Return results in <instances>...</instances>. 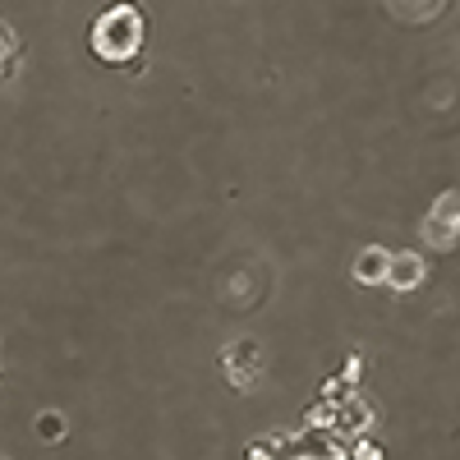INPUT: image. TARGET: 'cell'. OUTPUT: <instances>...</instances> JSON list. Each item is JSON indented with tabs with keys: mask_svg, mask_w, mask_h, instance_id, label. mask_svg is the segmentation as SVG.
Returning a JSON list of instances; mask_svg holds the SVG:
<instances>
[{
	"mask_svg": "<svg viewBox=\"0 0 460 460\" xmlns=\"http://www.w3.org/2000/svg\"><path fill=\"white\" fill-rule=\"evenodd\" d=\"M0 460H5V456H0Z\"/></svg>",
	"mask_w": 460,
	"mask_h": 460,
	"instance_id": "cell-8",
	"label": "cell"
},
{
	"mask_svg": "<svg viewBox=\"0 0 460 460\" xmlns=\"http://www.w3.org/2000/svg\"><path fill=\"white\" fill-rule=\"evenodd\" d=\"M258 364H262V355H258V345H254V341L230 345V355H226V373H230V383H235L239 391L249 387V377L258 373Z\"/></svg>",
	"mask_w": 460,
	"mask_h": 460,
	"instance_id": "cell-2",
	"label": "cell"
},
{
	"mask_svg": "<svg viewBox=\"0 0 460 460\" xmlns=\"http://www.w3.org/2000/svg\"><path fill=\"white\" fill-rule=\"evenodd\" d=\"M42 424H46V428H42V432H46V438H61V419H56V415H46Z\"/></svg>",
	"mask_w": 460,
	"mask_h": 460,
	"instance_id": "cell-6",
	"label": "cell"
},
{
	"mask_svg": "<svg viewBox=\"0 0 460 460\" xmlns=\"http://www.w3.org/2000/svg\"><path fill=\"white\" fill-rule=\"evenodd\" d=\"M387 281L396 290H410L424 281V258L419 254H391V267H387Z\"/></svg>",
	"mask_w": 460,
	"mask_h": 460,
	"instance_id": "cell-3",
	"label": "cell"
},
{
	"mask_svg": "<svg viewBox=\"0 0 460 460\" xmlns=\"http://www.w3.org/2000/svg\"><path fill=\"white\" fill-rule=\"evenodd\" d=\"M10 56H14V37H10V28H0V69L10 65Z\"/></svg>",
	"mask_w": 460,
	"mask_h": 460,
	"instance_id": "cell-5",
	"label": "cell"
},
{
	"mask_svg": "<svg viewBox=\"0 0 460 460\" xmlns=\"http://www.w3.org/2000/svg\"><path fill=\"white\" fill-rule=\"evenodd\" d=\"M143 37H148V19H143L139 5H129V0H125V5H111L93 23V51L101 61H111V65L139 56Z\"/></svg>",
	"mask_w": 460,
	"mask_h": 460,
	"instance_id": "cell-1",
	"label": "cell"
},
{
	"mask_svg": "<svg viewBox=\"0 0 460 460\" xmlns=\"http://www.w3.org/2000/svg\"><path fill=\"white\" fill-rule=\"evenodd\" d=\"M387 267H391V254H387V249H368V254H359V262H355V281L377 286V281H387Z\"/></svg>",
	"mask_w": 460,
	"mask_h": 460,
	"instance_id": "cell-4",
	"label": "cell"
},
{
	"mask_svg": "<svg viewBox=\"0 0 460 460\" xmlns=\"http://www.w3.org/2000/svg\"><path fill=\"white\" fill-rule=\"evenodd\" d=\"M355 456H359V460H383V451H377V447H359Z\"/></svg>",
	"mask_w": 460,
	"mask_h": 460,
	"instance_id": "cell-7",
	"label": "cell"
}]
</instances>
